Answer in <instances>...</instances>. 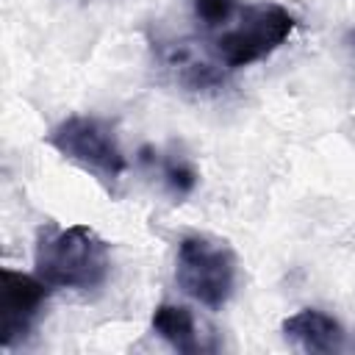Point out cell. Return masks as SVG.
Wrapping results in <instances>:
<instances>
[{"label":"cell","mask_w":355,"mask_h":355,"mask_svg":"<svg viewBox=\"0 0 355 355\" xmlns=\"http://www.w3.org/2000/svg\"><path fill=\"white\" fill-rule=\"evenodd\" d=\"M33 263L36 275L50 288L92 291L103 286L111 272V250L108 241L89 225H47L36 236Z\"/></svg>","instance_id":"cell-1"},{"label":"cell","mask_w":355,"mask_h":355,"mask_svg":"<svg viewBox=\"0 0 355 355\" xmlns=\"http://www.w3.org/2000/svg\"><path fill=\"white\" fill-rule=\"evenodd\" d=\"M175 280L194 302L219 311L236 291L239 258L225 239L191 233L178 244Z\"/></svg>","instance_id":"cell-2"},{"label":"cell","mask_w":355,"mask_h":355,"mask_svg":"<svg viewBox=\"0 0 355 355\" xmlns=\"http://www.w3.org/2000/svg\"><path fill=\"white\" fill-rule=\"evenodd\" d=\"M47 144L58 155H64L69 164L89 172L92 178H97L108 189L128 169V158L116 141L114 128L97 116L75 114V116L61 119L47 133Z\"/></svg>","instance_id":"cell-3"},{"label":"cell","mask_w":355,"mask_h":355,"mask_svg":"<svg viewBox=\"0 0 355 355\" xmlns=\"http://www.w3.org/2000/svg\"><path fill=\"white\" fill-rule=\"evenodd\" d=\"M297 19L277 3H255L239 11L233 28L216 39V58L227 69L250 67L275 53L294 31Z\"/></svg>","instance_id":"cell-4"},{"label":"cell","mask_w":355,"mask_h":355,"mask_svg":"<svg viewBox=\"0 0 355 355\" xmlns=\"http://www.w3.org/2000/svg\"><path fill=\"white\" fill-rule=\"evenodd\" d=\"M50 286L39 275H25L14 269L0 272V347L11 349L25 341L39 316L44 313Z\"/></svg>","instance_id":"cell-5"},{"label":"cell","mask_w":355,"mask_h":355,"mask_svg":"<svg viewBox=\"0 0 355 355\" xmlns=\"http://www.w3.org/2000/svg\"><path fill=\"white\" fill-rule=\"evenodd\" d=\"M280 330L291 347H297L302 352H319V355L341 352L344 338H347L341 324L319 308H302V311L291 313L288 319H283Z\"/></svg>","instance_id":"cell-6"},{"label":"cell","mask_w":355,"mask_h":355,"mask_svg":"<svg viewBox=\"0 0 355 355\" xmlns=\"http://www.w3.org/2000/svg\"><path fill=\"white\" fill-rule=\"evenodd\" d=\"M153 333L183 355L214 349V344L208 341V333H202V327L197 324V316L186 305H172V302L158 305L153 311Z\"/></svg>","instance_id":"cell-7"},{"label":"cell","mask_w":355,"mask_h":355,"mask_svg":"<svg viewBox=\"0 0 355 355\" xmlns=\"http://www.w3.org/2000/svg\"><path fill=\"white\" fill-rule=\"evenodd\" d=\"M161 61L178 78V83H183L189 89H214L222 83L219 64H214L211 58L197 53V47L191 42H164Z\"/></svg>","instance_id":"cell-8"},{"label":"cell","mask_w":355,"mask_h":355,"mask_svg":"<svg viewBox=\"0 0 355 355\" xmlns=\"http://www.w3.org/2000/svg\"><path fill=\"white\" fill-rule=\"evenodd\" d=\"M158 164H161V178H164L166 189L175 197H189L194 191L200 175H197V169H194V164L189 158H183V155H164Z\"/></svg>","instance_id":"cell-9"},{"label":"cell","mask_w":355,"mask_h":355,"mask_svg":"<svg viewBox=\"0 0 355 355\" xmlns=\"http://www.w3.org/2000/svg\"><path fill=\"white\" fill-rule=\"evenodd\" d=\"M191 3H194V14L208 28H219L230 22L236 14V0H191Z\"/></svg>","instance_id":"cell-10"}]
</instances>
